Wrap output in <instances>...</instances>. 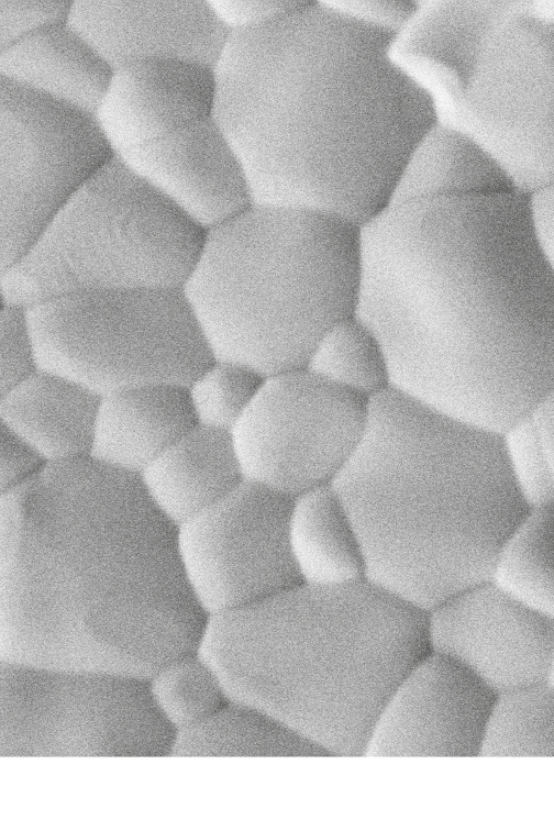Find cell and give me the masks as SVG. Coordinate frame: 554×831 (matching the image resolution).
<instances>
[{
    "instance_id": "obj_33",
    "label": "cell",
    "mask_w": 554,
    "mask_h": 831,
    "mask_svg": "<svg viewBox=\"0 0 554 831\" xmlns=\"http://www.w3.org/2000/svg\"><path fill=\"white\" fill-rule=\"evenodd\" d=\"M69 1H0V54L26 32L65 18Z\"/></svg>"
},
{
    "instance_id": "obj_9",
    "label": "cell",
    "mask_w": 554,
    "mask_h": 831,
    "mask_svg": "<svg viewBox=\"0 0 554 831\" xmlns=\"http://www.w3.org/2000/svg\"><path fill=\"white\" fill-rule=\"evenodd\" d=\"M36 368L101 397L154 383L187 386L213 358L182 288H97L25 309Z\"/></svg>"
},
{
    "instance_id": "obj_7",
    "label": "cell",
    "mask_w": 554,
    "mask_h": 831,
    "mask_svg": "<svg viewBox=\"0 0 554 831\" xmlns=\"http://www.w3.org/2000/svg\"><path fill=\"white\" fill-rule=\"evenodd\" d=\"M390 54L518 190L554 185L553 1H418Z\"/></svg>"
},
{
    "instance_id": "obj_32",
    "label": "cell",
    "mask_w": 554,
    "mask_h": 831,
    "mask_svg": "<svg viewBox=\"0 0 554 831\" xmlns=\"http://www.w3.org/2000/svg\"><path fill=\"white\" fill-rule=\"evenodd\" d=\"M36 368L24 308L0 302V400Z\"/></svg>"
},
{
    "instance_id": "obj_27",
    "label": "cell",
    "mask_w": 554,
    "mask_h": 831,
    "mask_svg": "<svg viewBox=\"0 0 554 831\" xmlns=\"http://www.w3.org/2000/svg\"><path fill=\"white\" fill-rule=\"evenodd\" d=\"M304 367L365 399L390 387L385 351L374 331L355 313L323 333Z\"/></svg>"
},
{
    "instance_id": "obj_38",
    "label": "cell",
    "mask_w": 554,
    "mask_h": 831,
    "mask_svg": "<svg viewBox=\"0 0 554 831\" xmlns=\"http://www.w3.org/2000/svg\"><path fill=\"white\" fill-rule=\"evenodd\" d=\"M1 301H2V297H1V289H0V302H1Z\"/></svg>"
},
{
    "instance_id": "obj_14",
    "label": "cell",
    "mask_w": 554,
    "mask_h": 831,
    "mask_svg": "<svg viewBox=\"0 0 554 831\" xmlns=\"http://www.w3.org/2000/svg\"><path fill=\"white\" fill-rule=\"evenodd\" d=\"M430 652L459 663L496 694L553 685V618L485 583L426 613Z\"/></svg>"
},
{
    "instance_id": "obj_3",
    "label": "cell",
    "mask_w": 554,
    "mask_h": 831,
    "mask_svg": "<svg viewBox=\"0 0 554 831\" xmlns=\"http://www.w3.org/2000/svg\"><path fill=\"white\" fill-rule=\"evenodd\" d=\"M395 36L329 0L230 33L213 67V119L252 204L359 228L388 206L408 155L435 123L429 97L390 54Z\"/></svg>"
},
{
    "instance_id": "obj_13",
    "label": "cell",
    "mask_w": 554,
    "mask_h": 831,
    "mask_svg": "<svg viewBox=\"0 0 554 831\" xmlns=\"http://www.w3.org/2000/svg\"><path fill=\"white\" fill-rule=\"evenodd\" d=\"M289 503L242 480L175 528L181 573L207 617L248 607L299 583L287 543Z\"/></svg>"
},
{
    "instance_id": "obj_1",
    "label": "cell",
    "mask_w": 554,
    "mask_h": 831,
    "mask_svg": "<svg viewBox=\"0 0 554 831\" xmlns=\"http://www.w3.org/2000/svg\"><path fill=\"white\" fill-rule=\"evenodd\" d=\"M516 188L390 202L359 228L355 314L390 387L500 435L554 394V268Z\"/></svg>"
},
{
    "instance_id": "obj_29",
    "label": "cell",
    "mask_w": 554,
    "mask_h": 831,
    "mask_svg": "<svg viewBox=\"0 0 554 831\" xmlns=\"http://www.w3.org/2000/svg\"><path fill=\"white\" fill-rule=\"evenodd\" d=\"M554 394L501 433L511 479L528 508L554 503Z\"/></svg>"
},
{
    "instance_id": "obj_28",
    "label": "cell",
    "mask_w": 554,
    "mask_h": 831,
    "mask_svg": "<svg viewBox=\"0 0 554 831\" xmlns=\"http://www.w3.org/2000/svg\"><path fill=\"white\" fill-rule=\"evenodd\" d=\"M553 708L552 684L496 694L478 756L552 757Z\"/></svg>"
},
{
    "instance_id": "obj_20",
    "label": "cell",
    "mask_w": 554,
    "mask_h": 831,
    "mask_svg": "<svg viewBox=\"0 0 554 831\" xmlns=\"http://www.w3.org/2000/svg\"><path fill=\"white\" fill-rule=\"evenodd\" d=\"M111 74V68L64 19L26 32L0 54L3 79L91 117Z\"/></svg>"
},
{
    "instance_id": "obj_2",
    "label": "cell",
    "mask_w": 554,
    "mask_h": 831,
    "mask_svg": "<svg viewBox=\"0 0 554 831\" xmlns=\"http://www.w3.org/2000/svg\"><path fill=\"white\" fill-rule=\"evenodd\" d=\"M207 618L135 476L84 457L0 500V660L147 680Z\"/></svg>"
},
{
    "instance_id": "obj_34",
    "label": "cell",
    "mask_w": 554,
    "mask_h": 831,
    "mask_svg": "<svg viewBox=\"0 0 554 831\" xmlns=\"http://www.w3.org/2000/svg\"><path fill=\"white\" fill-rule=\"evenodd\" d=\"M307 1H209L230 33L273 23L302 8Z\"/></svg>"
},
{
    "instance_id": "obj_37",
    "label": "cell",
    "mask_w": 554,
    "mask_h": 831,
    "mask_svg": "<svg viewBox=\"0 0 554 831\" xmlns=\"http://www.w3.org/2000/svg\"><path fill=\"white\" fill-rule=\"evenodd\" d=\"M527 210L532 234L542 252L553 261L554 247V185L531 191Z\"/></svg>"
},
{
    "instance_id": "obj_26",
    "label": "cell",
    "mask_w": 554,
    "mask_h": 831,
    "mask_svg": "<svg viewBox=\"0 0 554 831\" xmlns=\"http://www.w3.org/2000/svg\"><path fill=\"white\" fill-rule=\"evenodd\" d=\"M488 583L554 618V503L529 508L510 530L496 552Z\"/></svg>"
},
{
    "instance_id": "obj_24",
    "label": "cell",
    "mask_w": 554,
    "mask_h": 831,
    "mask_svg": "<svg viewBox=\"0 0 554 831\" xmlns=\"http://www.w3.org/2000/svg\"><path fill=\"white\" fill-rule=\"evenodd\" d=\"M509 188L516 187L486 151L463 133L434 123L408 155L390 202L440 193Z\"/></svg>"
},
{
    "instance_id": "obj_21",
    "label": "cell",
    "mask_w": 554,
    "mask_h": 831,
    "mask_svg": "<svg viewBox=\"0 0 554 831\" xmlns=\"http://www.w3.org/2000/svg\"><path fill=\"white\" fill-rule=\"evenodd\" d=\"M99 396L35 368L0 400V417L45 465L89 457Z\"/></svg>"
},
{
    "instance_id": "obj_36",
    "label": "cell",
    "mask_w": 554,
    "mask_h": 831,
    "mask_svg": "<svg viewBox=\"0 0 554 831\" xmlns=\"http://www.w3.org/2000/svg\"><path fill=\"white\" fill-rule=\"evenodd\" d=\"M330 2L342 12L395 35L406 25L418 7V1Z\"/></svg>"
},
{
    "instance_id": "obj_22",
    "label": "cell",
    "mask_w": 554,
    "mask_h": 831,
    "mask_svg": "<svg viewBox=\"0 0 554 831\" xmlns=\"http://www.w3.org/2000/svg\"><path fill=\"white\" fill-rule=\"evenodd\" d=\"M136 478L149 503L174 528L243 480L230 433L198 425L173 442Z\"/></svg>"
},
{
    "instance_id": "obj_4",
    "label": "cell",
    "mask_w": 554,
    "mask_h": 831,
    "mask_svg": "<svg viewBox=\"0 0 554 831\" xmlns=\"http://www.w3.org/2000/svg\"><path fill=\"white\" fill-rule=\"evenodd\" d=\"M330 485L357 533L364 578L425 613L488 583L529 509L499 435L392 387L367 399L361 440Z\"/></svg>"
},
{
    "instance_id": "obj_19",
    "label": "cell",
    "mask_w": 554,
    "mask_h": 831,
    "mask_svg": "<svg viewBox=\"0 0 554 831\" xmlns=\"http://www.w3.org/2000/svg\"><path fill=\"white\" fill-rule=\"evenodd\" d=\"M195 424L186 386L142 384L99 397L89 457L137 477Z\"/></svg>"
},
{
    "instance_id": "obj_6",
    "label": "cell",
    "mask_w": 554,
    "mask_h": 831,
    "mask_svg": "<svg viewBox=\"0 0 554 831\" xmlns=\"http://www.w3.org/2000/svg\"><path fill=\"white\" fill-rule=\"evenodd\" d=\"M359 226L251 204L206 231L182 290L215 358L264 377L304 367L323 333L355 313Z\"/></svg>"
},
{
    "instance_id": "obj_5",
    "label": "cell",
    "mask_w": 554,
    "mask_h": 831,
    "mask_svg": "<svg viewBox=\"0 0 554 831\" xmlns=\"http://www.w3.org/2000/svg\"><path fill=\"white\" fill-rule=\"evenodd\" d=\"M197 652L228 699L351 757L364 756L381 709L430 649L426 613L362 578L298 583L208 617Z\"/></svg>"
},
{
    "instance_id": "obj_12",
    "label": "cell",
    "mask_w": 554,
    "mask_h": 831,
    "mask_svg": "<svg viewBox=\"0 0 554 831\" xmlns=\"http://www.w3.org/2000/svg\"><path fill=\"white\" fill-rule=\"evenodd\" d=\"M111 156L91 115L0 76V278Z\"/></svg>"
},
{
    "instance_id": "obj_8",
    "label": "cell",
    "mask_w": 554,
    "mask_h": 831,
    "mask_svg": "<svg viewBox=\"0 0 554 831\" xmlns=\"http://www.w3.org/2000/svg\"><path fill=\"white\" fill-rule=\"evenodd\" d=\"M206 231L111 156L62 203L0 278L2 301L24 309L97 288H182Z\"/></svg>"
},
{
    "instance_id": "obj_35",
    "label": "cell",
    "mask_w": 554,
    "mask_h": 831,
    "mask_svg": "<svg viewBox=\"0 0 554 831\" xmlns=\"http://www.w3.org/2000/svg\"><path fill=\"white\" fill-rule=\"evenodd\" d=\"M43 465L0 417V500Z\"/></svg>"
},
{
    "instance_id": "obj_23",
    "label": "cell",
    "mask_w": 554,
    "mask_h": 831,
    "mask_svg": "<svg viewBox=\"0 0 554 831\" xmlns=\"http://www.w3.org/2000/svg\"><path fill=\"white\" fill-rule=\"evenodd\" d=\"M287 543L299 583L335 586L364 578L357 533L331 485L290 499Z\"/></svg>"
},
{
    "instance_id": "obj_25",
    "label": "cell",
    "mask_w": 554,
    "mask_h": 831,
    "mask_svg": "<svg viewBox=\"0 0 554 831\" xmlns=\"http://www.w3.org/2000/svg\"><path fill=\"white\" fill-rule=\"evenodd\" d=\"M169 756H328L267 712L228 699L203 721L175 732Z\"/></svg>"
},
{
    "instance_id": "obj_15",
    "label": "cell",
    "mask_w": 554,
    "mask_h": 831,
    "mask_svg": "<svg viewBox=\"0 0 554 831\" xmlns=\"http://www.w3.org/2000/svg\"><path fill=\"white\" fill-rule=\"evenodd\" d=\"M495 697L466 667L429 652L381 709L364 756H478Z\"/></svg>"
},
{
    "instance_id": "obj_31",
    "label": "cell",
    "mask_w": 554,
    "mask_h": 831,
    "mask_svg": "<svg viewBox=\"0 0 554 831\" xmlns=\"http://www.w3.org/2000/svg\"><path fill=\"white\" fill-rule=\"evenodd\" d=\"M264 378L243 363L213 357L186 386L195 424L230 433Z\"/></svg>"
},
{
    "instance_id": "obj_17",
    "label": "cell",
    "mask_w": 554,
    "mask_h": 831,
    "mask_svg": "<svg viewBox=\"0 0 554 831\" xmlns=\"http://www.w3.org/2000/svg\"><path fill=\"white\" fill-rule=\"evenodd\" d=\"M113 157L204 231L252 204L242 164L213 117Z\"/></svg>"
},
{
    "instance_id": "obj_11",
    "label": "cell",
    "mask_w": 554,
    "mask_h": 831,
    "mask_svg": "<svg viewBox=\"0 0 554 831\" xmlns=\"http://www.w3.org/2000/svg\"><path fill=\"white\" fill-rule=\"evenodd\" d=\"M367 399L306 367L266 376L230 432L243 480L288 499L330 485L364 431Z\"/></svg>"
},
{
    "instance_id": "obj_18",
    "label": "cell",
    "mask_w": 554,
    "mask_h": 831,
    "mask_svg": "<svg viewBox=\"0 0 554 831\" xmlns=\"http://www.w3.org/2000/svg\"><path fill=\"white\" fill-rule=\"evenodd\" d=\"M213 68L146 58L112 70L92 114L112 156L213 117Z\"/></svg>"
},
{
    "instance_id": "obj_30",
    "label": "cell",
    "mask_w": 554,
    "mask_h": 831,
    "mask_svg": "<svg viewBox=\"0 0 554 831\" xmlns=\"http://www.w3.org/2000/svg\"><path fill=\"white\" fill-rule=\"evenodd\" d=\"M146 683L157 711L175 732L203 721L228 700L217 673L197 651L167 662Z\"/></svg>"
},
{
    "instance_id": "obj_10",
    "label": "cell",
    "mask_w": 554,
    "mask_h": 831,
    "mask_svg": "<svg viewBox=\"0 0 554 831\" xmlns=\"http://www.w3.org/2000/svg\"><path fill=\"white\" fill-rule=\"evenodd\" d=\"M146 680L0 660V756H169Z\"/></svg>"
},
{
    "instance_id": "obj_16",
    "label": "cell",
    "mask_w": 554,
    "mask_h": 831,
    "mask_svg": "<svg viewBox=\"0 0 554 831\" xmlns=\"http://www.w3.org/2000/svg\"><path fill=\"white\" fill-rule=\"evenodd\" d=\"M64 20L111 70L146 58L213 68L230 32L209 1H69Z\"/></svg>"
}]
</instances>
